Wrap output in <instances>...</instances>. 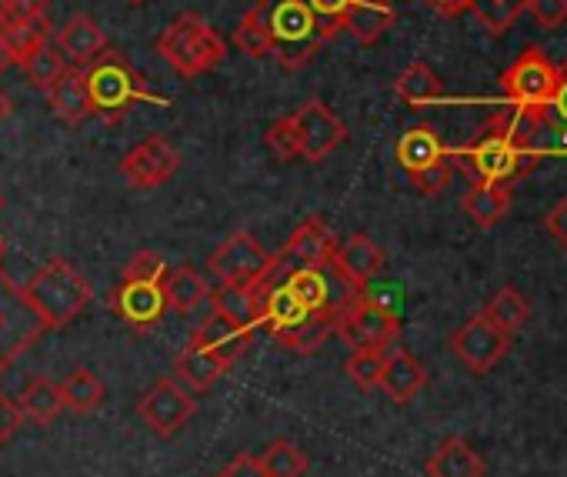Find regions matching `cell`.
I'll return each instance as SVG.
<instances>
[{
  "label": "cell",
  "instance_id": "cell-28",
  "mask_svg": "<svg viewBox=\"0 0 567 477\" xmlns=\"http://www.w3.org/2000/svg\"><path fill=\"white\" fill-rule=\"evenodd\" d=\"M207 281H204V274L197 271V268H190V265H184V268H177V271H171L167 274V281H164V298H167V308L171 311H177V314H190V311H197L204 301H207Z\"/></svg>",
  "mask_w": 567,
  "mask_h": 477
},
{
  "label": "cell",
  "instance_id": "cell-47",
  "mask_svg": "<svg viewBox=\"0 0 567 477\" xmlns=\"http://www.w3.org/2000/svg\"><path fill=\"white\" fill-rule=\"evenodd\" d=\"M308 4L321 21H331V24L341 28V14H344V8L351 4V0H308Z\"/></svg>",
  "mask_w": 567,
  "mask_h": 477
},
{
  "label": "cell",
  "instance_id": "cell-34",
  "mask_svg": "<svg viewBox=\"0 0 567 477\" xmlns=\"http://www.w3.org/2000/svg\"><path fill=\"white\" fill-rule=\"evenodd\" d=\"M234 48L244 51L247 58H267L270 54V31H267V14H264V4H257L240 18V24L234 28Z\"/></svg>",
  "mask_w": 567,
  "mask_h": 477
},
{
  "label": "cell",
  "instance_id": "cell-10",
  "mask_svg": "<svg viewBox=\"0 0 567 477\" xmlns=\"http://www.w3.org/2000/svg\"><path fill=\"white\" fill-rule=\"evenodd\" d=\"M197 404L190 397L187 387H181L174 377L157 381L151 391L141 394L137 401V417L157 434V437H174L190 417H194Z\"/></svg>",
  "mask_w": 567,
  "mask_h": 477
},
{
  "label": "cell",
  "instance_id": "cell-48",
  "mask_svg": "<svg viewBox=\"0 0 567 477\" xmlns=\"http://www.w3.org/2000/svg\"><path fill=\"white\" fill-rule=\"evenodd\" d=\"M474 0H434V11L444 14V18H457L464 11H471Z\"/></svg>",
  "mask_w": 567,
  "mask_h": 477
},
{
  "label": "cell",
  "instance_id": "cell-6",
  "mask_svg": "<svg viewBox=\"0 0 567 477\" xmlns=\"http://www.w3.org/2000/svg\"><path fill=\"white\" fill-rule=\"evenodd\" d=\"M334 334H341V341L354 351H388L401 334V321L388 304L361 294L338 314Z\"/></svg>",
  "mask_w": 567,
  "mask_h": 477
},
{
  "label": "cell",
  "instance_id": "cell-15",
  "mask_svg": "<svg viewBox=\"0 0 567 477\" xmlns=\"http://www.w3.org/2000/svg\"><path fill=\"white\" fill-rule=\"evenodd\" d=\"M328 261H331V268L341 278H348L361 291L384 271V251H381V245L374 241V237H368V234H351V237H344L341 245L334 241Z\"/></svg>",
  "mask_w": 567,
  "mask_h": 477
},
{
  "label": "cell",
  "instance_id": "cell-41",
  "mask_svg": "<svg viewBox=\"0 0 567 477\" xmlns=\"http://www.w3.org/2000/svg\"><path fill=\"white\" fill-rule=\"evenodd\" d=\"M544 121L550 124H560L564 134H567V61L557 64V81H554V94L544 107Z\"/></svg>",
  "mask_w": 567,
  "mask_h": 477
},
{
  "label": "cell",
  "instance_id": "cell-29",
  "mask_svg": "<svg viewBox=\"0 0 567 477\" xmlns=\"http://www.w3.org/2000/svg\"><path fill=\"white\" fill-rule=\"evenodd\" d=\"M394 94L411 104V107H427V104H437L444 97V84L441 77L424 64V61H414L398 81H394Z\"/></svg>",
  "mask_w": 567,
  "mask_h": 477
},
{
  "label": "cell",
  "instance_id": "cell-8",
  "mask_svg": "<svg viewBox=\"0 0 567 477\" xmlns=\"http://www.w3.org/2000/svg\"><path fill=\"white\" fill-rule=\"evenodd\" d=\"M501 81H504V91H507L511 104L544 114V107H547V101L554 94L557 64H550V58L540 48H527V51L517 54V61L504 71Z\"/></svg>",
  "mask_w": 567,
  "mask_h": 477
},
{
  "label": "cell",
  "instance_id": "cell-33",
  "mask_svg": "<svg viewBox=\"0 0 567 477\" xmlns=\"http://www.w3.org/2000/svg\"><path fill=\"white\" fill-rule=\"evenodd\" d=\"M0 31H4V38L11 44L14 64H24L41 44H48L51 21H48V14L44 18H34V21H0Z\"/></svg>",
  "mask_w": 567,
  "mask_h": 477
},
{
  "label": "cell",
  "instance_id": "cell-36",
  "mask_svg": "<svg viewBox=\"0 0 567 477\" xmlns=\"http://www.w3.org/2000/svg\"><path fill=\"white\" fill-rule=\"evenodd\" d=\"M64 71H68V61H64L61 48H54V44H41V48L24 61L28 81H31L34 87H41V91H48Z\"/></svg>",
  "mask_w": 567,
  "mask_h": 477
},
{
  "label": "cell",
  "instance_id": "cell-21",
  "mask_svg": "<svg viewBox=\"0 0 567 477\" xmlns=\"http://www.w3.org/2000/svg\"><path fill=\"white\" fill-rule=\"evenodd\" d=\"M461 207L477 227H494L511 210V184H504V180H474L464 190Z\"/></svg>",
  "mask_w": 567,
  "mask_h": 477
},
{
  "label": "cell",
  "instance_id": "cell-32",
  "mask_svg": "<svg viewBox=\"0 0 567 477\" xmlns=\"http://www.w3.org/2000/svg\"><path fill=\"white\" fill-rule=\"evenodd\" d=\"M257 460H260V470L267 477H305L308 474V464H311L308 454L298 444H291L288 437L270 440L264 447V454H257Z\"/></svg>",
  "mask_w": 567,
  "mask_h": 477
},
{
  "label": "cell",
  "instance_id": "cell-18",
  "mask_svg": "<svg viewBox=\"0 0 567 477\" xmlns=\"http://www.w3.org/2000/svg\"><path fill=\"white\" fill-rule=\"evenodd\" d=\"M398 21V11L391 0H351L341 14V31L358 38L361 44L381 41Z\"/></svg>",
  "mask_w": 567,
  "mask_h": 477
},
{
  "label": "cell",
  "instance_id": "cell-46",
  "mask_svg": "<svg viewBox=\"0 0 567 477\" xmlns=\"http://www.w3.org/2000/svg\"><path fill=\"white\" fill-rule=\"evenodd\" d=\"M544 227H547V234L554 237L560 248H567V197H560L550 207V214L544 217Z\"/></svg>",
  "mask_w": 567,
  "mask_h": 477
},
{
  "label": "cell",
  "instance_id": "cell-27",
  "mask_svg": "<svg viewBox=\"0 0 567 477\" xmlns=\"http://www.w3.org/2000/svg\"><path fill=\"white\" fill-rule=\"evenodd\" d=\"M58 391H61L64 411H74V414H91L104 404V381L91 367H74L58 384Z\"/></svg>",
  "mask_w": 567,
  "mask_h": 477
},
{
  "label": "cell",
  "instance_id": "cell-20",
  "mask_svg": "<svg viewBox=\"0 0 567 477\" xmlns=\"http://www.w3.org/2000/svg\"><path fill=\"white\" fill-rule=\"evenodd\" d=\"M48 104H51L54 117H61L64 124H84L91 117V97H87L84 68H68L48 87Z\"/></svg>",
  "mask_w": 567,
  "mask_h": 477
},
{
  "label": "cell",
  "instance_id": "cell-5",
  "mask_svg": "<svg viewBox=\"0 0 567 477\" xmlns=\"http://www.w3.org/2000/svg\"><path fill=\"white\" fill-rule=\"evenodd\" d=\"M447 157L457 160L477 180H504V184H511V180H517L537 167L534 151H520L487 127H481V134L471 144H464L461 151H454Z\"/></svg>",
  "mask_w": 567,
  "mask_h": 477
},
{
  "label": "cell",
  "instance_id": "cell-24",
  "mask_svg": "<svg viewBox=\"0 0 567 477\" xmlns=\"http://www.w3.org/2000/svg\"><path fill=\"white\" fill-rule=\"evenodd\" d=\"M484 127L494 131L497 137H504L507 144L520 147V151H534V141H537V134L544 127V114L540 111H530V107L507 104Z\"/></svg>",
  "mask_w": 567,
  "mask_h": 477
},
{
  "label": "cell",
  "instance_id": "cell-37",
  "mask_svg": "<svg viewBox=\"0 0 567 477\" xmlns=\"http://www.w3.org/2000/svg\"><path fill=\"white\" fill-rule=\"evenodd\" d=\"M264 144H267V151H270L280 164H291V160L301 157V137H298V127H295L291 114H288V117H280V121H274V124L264 131Z\"/></svg>",
  "mask_w": 567,
  "mask_h": 477
},
{
  "label": "cell",
  "instance_id": "cell-30",
  "mask_svg": "<svg viewBox=\"0 0 567 477\" xmlns=\"http://www.w3.org/2000/svg\"><path fill=\"white\" fill-rule=\"evenodd\" d=\"M21 411H24V421H34V424H54L58 421V414L64 411V404H61V391H58V384L51 381V377H31L28 381V387H24V394H21Z\"/></svg>",
  "mask_w": 567,
  "mask_h": 477
},
{
  "label": "cell",
  "instance_id": "cell-40",
  "mask_svg": "<svg viewBox=\"0 0 567 477\" xmlns=\"http://www.w3.org/2000/svg\"><path fill=\"white\" fill-rule=\"evenodd\" d=\"M408 177H411V184H414L421 194L434 197V194H441V190L451 184L454 167H451V157H441L437 164H431V167H424V170H414V174H408Z\"/></svg>",
  "mask_w": 567,
  "mask_h": 477
},
{
  "label": "cell",
  "instance_id": "cell-39",
  "mask_svg": "<svg viewBox=\"0 0 567 477\" xmlns=\"http://www.w3.org/2000/svg\"><path fill=\"white\" fill-rule=\"evenodd\" d=\"M167 274H171L167 261H164L161 255H154V251L134 255V258L127 261V268H124V278H131V281H147V284H164Z\"/></svg>",
  "mask_w": 567,
  "mask_h": 477
},
{
  "label": "cell",
  "instance_id": "cell-17",
  "mask_svg": "<svg viewBox=\"0 0 567 477\" xmlns=\"http://www.w3.org/2000/svg\"><path fill=\"white\" fill-rule=\"evenodd\" d=\"M427 384V371L421 367V361L404 351L394 348L391 354H384V371H381V391L394 401V404H411Z\"/></svg>",
  "mask_w": 567,
  "mask_h": 477
},
{
  "label": "cell",
  "instance_id": "cell-38",
  "mask_svg": "<svg viewBox=\"0 0 567 477\" xmlns=\"http://www.w3.org/2000/svg\"><path fill=\"white\" fill-rule=\"evenodd\" d=\"M384 354L388 351H354L344 364L348 377L361 387V391H374L381 384V371H384Z\"/></svg>",
  "mask_w": 567,
  "mask_h": 477
},
{
  "label": "cell",
  "instance_id": "cell-49",
  "mask_svg": "<svg viewBox=\"0 0 567 477\" xmlns=\"http://www.w3.org/2000/svg\"><path fill=\"white\" fill-rule=\"evenodd\" d=\"M11 64H14V54H11V44H8L4 31H0V74H4Z\"/></svg>",
  "mask_w": 567,
  "mask_h": 477
},
{
  "label": "cell",
  "instance_id": "cell-35",
  "mask_svg": "<svg viewBox=\"0 0 567 477\" xmlns=\"http://www.w3.org/2000/svg\"><path fill=\"white\" fill-rule=\"evenodd\" d=\"M471 11L491 34H504L527 11V0H474Z\"/></svg>",
  "mask_w": 567,
  "mask_h": 477
},
{
  "label": "cell",
  "instance_id": "cell-22",
  "mask_svg": "<svg viewBox=\"0 0 567 477\" xmlns=\"http://www.w3.org/2000/svg\"><path fill=\"white\" fill-rule=\"evenodd\" d=\"M250 338H254L250 331H240V328H234L230 321H224L220 314H210V318L190 334V344H197V348L217 354L224 364L234 367V361L250 348Z\"/></svg>",
  "mask_w": 567,
  "mask_h": 477
},
{
  "label": "cell",
  "instance_id": "cell-4",
  "mask_svg": "<svg viewBox=\"0 0 567 477\" xmlns=\"http://www.w3.org/2000/svg\"><path fill=\"white\" fill-rule=\"evenodd\" d=\"M157 54L181 74V77H197L214 71L227 48L220 34L200 18V14H181L164 34L157 38Z\"/></svg>",
  "mask_w": 567,
  "mask_h": 477
},
{
  "label": "cell",
  "instance_id": "cell-31",
  "mask_svg": "<svg viewBox=\"0 0 567 477\" xmlns=\"http://www.w3.org/2000/svg\"><path fill=\"white\" fill-rule=\"evenodd\" d=\"M491 324H497L501 331H507V334H514V331H520L524 324H527V318H530V304H527V298L514 288V284H504L487 304H484V311H481Z\"/></svg>",
  "mask_w": 567,
  "mask_h": 477
},
{
  "label": "cell",
  "instance_id": "cell-45",
  "mask_svg": "<svg viewBox=\"0 0 567 477\" xmlns=\"http://www.w3.org/2000/svg\"><path fill=\"white\" fill-rule=\"evenodd\" d=\"M214 477H267V474L260 470L257 454H234Z\"/></svg>",
  "mask_w": 567,
  "mask_h": 477
},
{
  "label": "cell",
  "instance_id": "cell-43",
  "mask_svg": "<svg viewBox=\"0 0 567 477\" xmlns=\"http://www.w3.org/2000/svg\"><path fill=\"white\" fill-rule=\"evenodd\" d=\"M21 424H24L21 404L14 397H8L4 391H0V447L14 440V434L21 431Z\"/></svg>",
  "mask_w": 567,
  "mask_h": 477
},
{
  "label": "cell",
  "instance_id": "cell-50",
  "mask_svg": "<svg viewBox=\"0 0 567 477\" xmlns=\"http://www.w3.org/2000/svg\"><path fill=\"white\" fill-rule=\"evenodd\" d=\"M11 114H14V107H11L8 94H0V124H4V121H8Z\"/></svg>",
  "mask_w": 567,
  "mask_h": 477
},
{
  "label": "cell",
  "instance_id": "cell-2",
  "mask_svg": "<svg viewBox=\"0 0 567 477\" xmlns=\"http://www.w3.org/2000/svg\"><path fill=\"white\" fill-rule=\"evenodd\" d=\"M18 294L28 304V311L41 321L44 331L68 328L94 301L91 281L78 268H71L68 261L44 265Z\"/></svg>",
  "mask_w": 567,
  "mask_h": 477
},
{
  "label": "cell",
  "instance_id": "cell-12",
  "mask_svg": "<svg viewBox=\"0 0 567 477\" xmlns=\"http://www.w3.org/2000/svg\"><path fill=\"white\" fill-rule=\"evenodd\" d=\"M291 121H295V127H298L301 157H305L308 164H321V160L331 157V154L344 144V137H348L341 117H338L328 104H321V101L301 104V107L291 114Z\"/></svg>",
  "mask_w": 567,
  "mask_h": 477
},
{
  "label": "cell",
  "instance_id": "cell-52",
  "mask_svg": "<svg viewBox=\"0 0 567 477\" xmlns=\"http://www.w3.org/2000/svg\"><path fill=\"white\" fill-rule=\"evenodd\" d=\"M127 4H134V8H137V4H144V0H127Z\"/></svg>",
  "mask_w": 567,
  "mask_h": 477
},
{
  "label": "cell",
  "instance_id": "cell-9",
  "mask_svg": "<svg viewBox=\"0 0 567 477\" xmlns=\"http://www.w3.org/2000/svg\"><path fill=\"white\" fill-rule=\"evenodd\" d=\"M451 351L471 374H487L511 351V334L491 324L484 314H474L451 334Z\"/></svg>",
  "mask_w": 567,
  "mask_h": 477
},
{
  "label": "cell",
  "instance_id": "cell-13",
  "mask_svg": "<svg viewBox=\"0 0 567 477\" xmlns=\"http://www.w3.org/2000/svg\"><path fill=\"white\" fill-rule=\"evenodd\" d=\"M177 167H181V154L171 147V141H164V137H147V141H141L131 154H124V160H121V177L131 184V187H137V190H154V187H161V184H167L174 174H177Z\"/></svg>",
  "mask_w": 567,
  "mask_h": 477
},
{
  "label": "cell",
  "instance_id": "cell-25",
  "mask_svg": "<svg viewBox=\"0 0 567 477\" xmlns=\"http://www.w3.org/2000/svg\"><path fill=\"white\" fill-rule=\"evenodd\" d=\"M338 318L334 314H308L305 321H298L295 328L274 331V341L280 348H288L295 354H315L328 344V338L334 334Z\"/></svg>",
  "mask_w": 567,
  "mask_h": 477
},
{
  "label": "cell",
  "instance_id": "cell-19",
  "mask_svg": "<svg viewBox=\"0 0 567 477\" xmlns=\"http://www.w3.org/2000/svg\"><path fill=\"white\" fill-rule=\"evenodd\" d=\"M58 48H61L64 61H71L74 68H87L107 51V38H104V31L97 28L94 18L78 14L58 31Z\"/></svg>",
  "mask_w": 567,
  "mask_h": 477
},
{
  "label": "cell",
  "instance_id": "cell-51",
  "mask_svg": "<svg viewBox=\"0 0 567 477\" xmlns=\"http://www.w3.org/2000/svg\"><path fill=\"white\" fill-rule=\"evenodd\" d=\"M4 255H8V241L0 237V261H4Z\"/></svg>",
  "mask_w": 567,
  "mask_h": 477
},
{
  "label": "cell",
  "instance_id": "cell-1",
  "mask_svg": "<svg viewBox=\"0 0 567 477\" xmlns=\"http://www.w3.org/2000/svg\"><path fill=\"white\" fill-rule=\"evenodd\" d=\"M270 31V58L280 68L301 71L308 68L318 51L341 31L331 21H321L308 0H260Z\"/></svg>",
  "mask_w": 567,
  "mask_h": 477
},
{
  "label": "cell",
  "instance_id": "cell-23",
  "mask_svg": "<svg viewBox=\"0 0 567 477\" xmlns=\"http://www.w3.org/2000/svg\"><path fill=\"white\" fill-rule=\"evenodd\" d=\"M427 477H484L481 454L464 437H447L424 464Z\"/></svg>",
  "mask_w": 567,
  "mask_h": 477
},
{
  "label": "cell",
  "instance_id": "cell-14",
  "mask_svg": "<svg viewBox=\"0 0 567 477\" xmlns=\"http://www.w3.org/2000/svg\"><path fill=\"white\" fill-rule=\"evenodd\" d=\"M107 308L134 331H151L157 328V321L167 311V298H164V284H147V281H131L124 278L111 294H107Z\"/></svg>",
  "mask_w": 567,
  "mask_h": 477
},
{
  "label": "cell",
  "instance_id": "cell-53",
  "mask_svg": "<svg viewBox=\"0 0 567 477\" xmlns=\"http://www.w3.org/2000/svg\"><path fill=\"white\" fill-rule=\"evenodd\" d=\"M424 4H427V8H434V0H424Z\"/></svg>",
  "mask_w": 567,
  "mask_h": 477
},
{
  "label": "cell",
  "instance_id": "cell-16",
  "mask_svg": "<svg viewBox=\"0 0 567 477\" xmlns=\"http://www.w3.org/2000/svg\"><path fill=\"white\" fill-rule=\"evenodd\" d=\"M207 301L214 308V314H220L224 321H230L240 331H257L260 328V281L257 284H230V281H217L214 291H207Z\"/></svg>",
  "mask_w": 567,
  "mask_h": 477
},
{
  "label": "cell",
  "instance_id": "cell-7",
  "mask_svg": "<svg viewBox=\"0 0 567 477\" xmlns=\"http://www.w3.org/2000/svg\"><path fill=\"white\" fill-rule=\"evenodd\" d=\"M331 248H334V234L331 227L321 220V217H308L295 234H291V241L284 245L274 258H270V268L264 274L260 284H280V281H288L291 274L305 271V268H318L331 258Z\"/></svg>",
  "mask_w": 567,
  "mask_h": 477
},
{
  "label": "cell",
  "instance_id": "cell-11",
  "mask_svg": "<svg viewBox=\"0 0 567 477\" xmlns=\"http://www.w3.org/2000/svg\"><path fill=\"white\" fill-rule=\"evenodd\" d=\"M270 268V255L254 241L250 234H230L227 241L207 258V271L214 281L230 284H257Z\"/></svg>",
  "mask_w": 567,
  "mask_h": 477
},
{
  "label": "cell",
  "instance_id": "cell-44",
  "mask_svg": "<svg viewBox=\"0 0 567 477\" xmlns=\"http://www.w3.org/2000/svg\"><path fill=\"white\" fill-rule=\"evenodd\" d=\"M48 14V0H0V21H34Z\"/></svg>",
  "mask_w": 567,
  "mask_h": 477
},
{
  "label": "cell",
  "instance_id": "cell-3",
  "mask_svg": "<svg viewBox=\"0 0 567 477\" xmlns=\"http://www.w3.org/2000/svg\"><path fill=\"white\" fill-rule=\"evenodd\" d=\"M87 77V97H91V114H97L101 121L114 124L121 121L137 101H154L164 104L161 97H154L144 87V77L131 68V61L117 51H104L94 64H87L84 71Z\"/></svg>",
  "mask_w": 567,
  "mask_h": 477
},
{
  "label": "cell",
  "instance_id": "cell-26",
  "mask_svg": "<svg viewBox=\"0 0 567 477\" xmlns=\"http://www.w3.org/2000/svg\"><path fill=\"white\" fill-rule=\"evenodd\" d=\"M441 157H447V151H444L441 137H437V131H431V127H411L398 141V164L408 174L424 170V167L437 164Z\"/></svg>",
  "mask_w": 567,
  "mask_h": 477
},
{
  "label": "cell",
  "instance_id": "cell-42",
  "mask_svg": "<svg viewBox=\"0 0 567 477\" xmlns=\"http://www.w3.org/2000/svg\"><path fill=\"white\" fill-rule=\"evenodd\" d=\"M527 11L547 31H557L567 21V0H527Z\"/></svg>",
  "mask_w": 567,
  "mask_h": 477
}]
</instances>
